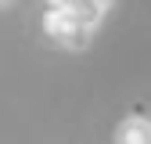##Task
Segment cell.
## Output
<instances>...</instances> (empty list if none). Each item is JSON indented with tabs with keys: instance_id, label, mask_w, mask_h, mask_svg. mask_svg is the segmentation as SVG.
I'll list each match as a JSON object with an SVG mask.
<instances>
[{
	"instance_id": "6da1fadb",
	"label": "cell",
	"mask_w": 151,
	"mask_h": 144,
	"mask_svg": "<svg viewBox=\"0 0 151 144\" xmlns=\"http://www.w3.org/2000/svg\"><path fill=\"white\" fill-rule=\"evenodd\" d=\"M101 14L104 4H54L43 14V25L61 47H86Z\"/></svg>"
},
{
	"instance_id": "7a4b0ae2",
	"label": "cell",
	"mask_w": 151,
	"mask_h": 144,
	"mask_svg": "<svg viewBox=\"0 0 151 144\" xmlns=\"http://www.w3.org/2000/svg\"><path fill=\"white\" fill-rule=\"evenodd\" d=\"M115 144H151V122L133 115L115 130Z\"/></svg>"
}]
</instances>
